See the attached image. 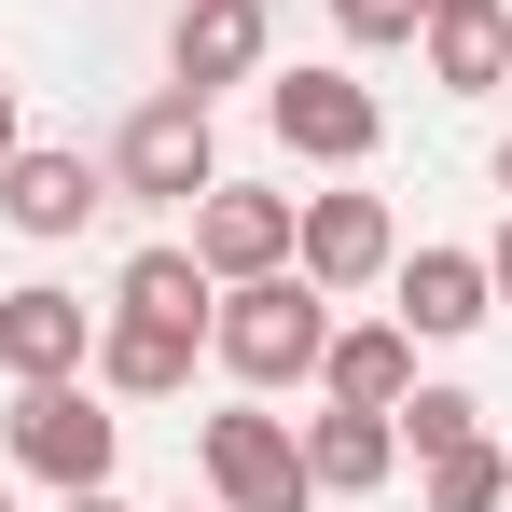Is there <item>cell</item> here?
<instances>
[{"label":"cell","mask_w":512,"mask_h":512,"mask_svg":"<svg viewBox=\"0 0 512 512\" xmlns=\"http://www.w3.org/2000/svg\"><path fill=\"white\" fill-rule=\"evenodd\" d=\"M208 346L236 388H319V346H333V291L305 263H263V277H222L208 305Z\"/></svg>","instance_id":"obj_1"},{"label":"cell","mask_w":512,"mask_h":512,"mask_svg":"<svg viewBox=\"0 0 512 512\" xmlns=\"http://www.w3.org/2000/svg\"><path fill=\"white\" fill-rule=\"evenodd\" d=\"M0 443H14V471H42V485L70 499V485H111L125 416H111V388H97V374H42V388H14Z\"/></svg>","instance_id":"obj_2"},{"label":"cell","mask_w":512,"mask_h":512,"mask_svg":"<svg viewBox=\"0 0 512 512\" xmlns=\"http://www.w3.org/2000/svg\"><path fill=\"white\" fill-rule=\"evenodd\" d=\"M208 180H222V139H208V97H139V111H125V139H111V194H125V208H194V194H208Z\"/></svg>","instance_id":"obj_3"},{"label":"cell","mask_w":512,"mask_h":512,"mask_svg":"<svg viewBox=\"0 0 512 512\" xmlns=\"http://www.w3.org/2000/svg\"><path fill=\"white\" fill-rule=\"evenodd\" d=\"M194 471H208V499L222 512H305L319 485H305V443H291V416H194Z\"/></svg>","instance_id":"obj_4"},{"label":"cell","mask_w":512,"mask_h":512,"mask_svg":"<svg viewBox=\"0 0 512 512\" xmlns=\"http://www.w3.org/2000/svg\"><path fill=\"white\" fill-rule=\"evenodd\" d=\"M263 125H277V153H305V167H374V139H388V111L360 70H277L263 84Z\"/></svg>","instance_id":"obj_5"},{"label":"cell","mask_w":512,"mask_h":512,"mask_svg":"<svg viewBox=\"0 0 512 512\" xmlns=\"http://www.w3.org/2000/svg\"><path fill=\"white\" fill-rule=\"evenodd\" d=\"M291 263H305L319 291H374V277L402 263V222H388V194H305V222H291Z\"/></svg>","instance_id":"obj_6"},{"label":"cell","mask_w":512,"mask_h":512,"mask_svg":"<svg viewBox=\"0 0 512 512\" xmlns=\"http://www.w3.org/2000/svg\"><path fill=\"white\" fill-rule=\"evenodd\" d=\"M97 208H111V167L42 153V139H14V153H0V222H14V236H42V250H56V236H84Z\"/></svg>","instance_id":"obj_7"},{"label":"cell","mask_w":512,"mask_h":512,"mask_svg":"<svg viewBox=\"0 0 512 512\" xmlns=\"http://www.w3.org/2000/svg\"><path fill=\"white\" fill-rule=\"evenodd\" d=\"M291 222H305V194L208 180V194H194V263H208V277H263V263H291Z\"/></svg>","instance_id":"obj_8"},{"label":"cell","mask_w":512,"mask_h":512,"mask_svg":"<svg viewBox=\"0 0 512 512\" xmlns=\"http://www.w3.org/2000/svg\"><path fill=\"white\" fill-rule=\"evenodd\" d=\"M84 346H97V305H84V291H56V277L0 291V374H14V388H42V374H84Z\"/></svg>","instance_id":"obj_9"},{"label":"cell","mask_w":512,"mask_h":512,"mask_svg":"<svg viewBox=\"0 0 512 512\" xmlns=\"http://www.w3.org/2000/svg\"><path fill=\"white\" fill-rule=\"evenodd\" d=\"M263 0H180V28H167V70L180 97H222V84H263Z\"/></svg>","instance_id":"obj_10"},{"label":"cell","mask_w":512,"mask_h":512,"mask_svg":"<svg viewBox=\"0 0 512 512\" xmlns=\"http://www.w3.org/2000/svg\"><path fill=\"white\" fill-rule=\"evenodd\" d=\"M388 291H402V333H416V346H471L485 319H499L485 250H416V263H388Z\"/></svg>","instance_id":"obj_11"},{"label":"cell","mask_w":512,"mask_h":512,"mask_svg":"<svg viewBox=\"0 0 512 512\" xmlns=\"http://www.w3.org/2000/svg\"><path fill=\"white\" fill-rule=\"evenodd\" d=\"M416 42H429V84H443V97L512 84V0H429Z\"/></svg>","instance_id":"obj_12"},{"label":"cell","mask_w":512,"mask_h":512,"mask_svg":"<svg viewBox=\"0 0 512 512\" xmlns=\"http://www.w3.org/2000/svg\"><path fill=\"white\" fill-rule=\"evenodd\" d=\"M291 443H305V485H319V499H374V485L402 471V429H388V416H360V402H319Z\"/></svg>","instance_id":"obj_13"},{"label":"cell","mask_w":512,"mask_h":512,"mask_svg":"<svg viewBox=\"0 0 512 512\" xmlns=\"http://www.w3.org/2000/svg\"><path fill=\"white\" fill-rule=\"evenodd\" d=\"M194 346H208V333H167V319H97L84 374L111 388V402H180V388H194Z\"/></svg>","instance_id":"obj_14"},{"label":"cell","mask_w":512,"mask_h":512,"mask_svg":"<svg viewBox=\"0 0 512 512\" xmlns=\"http://www.w3.org/2000/svg\"><path fill=\"white\" fill-rule=\"evenodd\" d=\"M402 388H416V333H402V319H360V333H346V319H333V346H319V402L388 416Z\"/></svg>","instance_id":"obj_15"},{"label":"cell","mask_w":512,"mask_h":512,"mask_svg":"<svg viewBox=\"0 0 512 512\" xmlns=\"http://www.w3.org/2000/svg\"><path fill=\"white\" fill-rule=\"evenodd\" d=\"M208 305H222V277L194 250H139L111 277V319H167V333H208Z\"/></svg>","instance_id":"obj_16"},{"label":"cell","mask_w":512,"mask_h":512,"mask_svg":"<svg viewBox=\"0 0 512 512\" xmlns=\"http://www.w3.org/2000/svg\"><path fill=\"white\" fill-rule=\"evenodd\" d=\"M416 499H429V512H499V499H512V457H499V429H471V443L416 457Z\"/></svg>","instance_id":"obj_17"},{"label":"cell","mask_w":512,"mask_h":512,"mask_svg":"<svg viewBox=\"0 0 512 512\" xmlns=\"http://www.w3.org/2000/svg\"><path fill=\"white\" fill-rule=\"evenodd\" d=\"M388 429H402V457H443V443H471V429H485V402H471V388H402Z\"/></svg>","instance_id":"obj_18"},{"label":"cell","mask_w":512,"mask_h":512,"mask_svg":"<svg viewBox=\"0 0 512 512\" xmlns=\"http://www.w3.org/2000/svg\"><path fill=\"white\" fill-rule=\"evenodd\" d=\"M416 14L429 0H333V28L360 42V56H374V42H416Z\"/></svg>","instance_id":"obj_19"},{"label":"cell","mask_w":512,"mask_h":512,"mask_svg":"<svg viewBox=\"0 0 512 512\" xmlns=\"http://www.w3.org/2000/svg\"><path fill=\"white\" fill-rule=\"evenodd\" d=\"M485 291H499V305H512V222H499V250H485Z\"/></svg>","instance_id":"obj_20"},{"label":"cell","mask_w":512,"mask_h":512,"mask_svg":"<svg viewBox=\"0 0 512 512\" xmlns=\"http://www.w3.org/2000/svg\"><path fill=\"white\" fill-rule=\"evenodd\" d=\"M14 139H28V111H14V70H0V153H14Z\"/></svg>","instance_id":"obj_21"},{"label":"cell","mask_w":512,"mask_h":512,"mask_svg":"<svg viewBox=\"0 0 512 512\" xmlns=\"http://www.w3.org/2000/svg\"><path fill=\"white\" fill-rule=\"evenodd\" d=\"M56 512H125V499H111V485H70V499H56Z\"/></svg>","instance_id":"obj_22"},{"label":"cell","mask_w":512,"mask_h":512,"mask_svg":"<svg viewBox=\"0 0 512 512\" xmlns=\"http://www.w3.org/2000/svg\"><path fill=\"white\" fill-rule=\"evenodd\" d=\"M499 194H512V139H499Z\"/></svg>","instance_id":"obj_23"},{"label":"cell","mask_w":512,"mask_h":512,"mask_svg":"<svg viewBox=\"0 0 512 512\" xmlns=\"http://www.w3.org/2000/svg\"><path fill=\"white\" fill-rule=\"evenodd\" d=\"M499 457H512V416H499Z\"/></svg>","instance_id":"obj_24"},{"label":"cell","mask_w":512,"mask_h":512,"mask_svg":"<svg viewBox=\"0 0 512 512\" xmlns=\"http://www.w3.org/2000/svg\"><path fill=\"white\" fill-rule=\"evenodd\" d=\"M208 512H222V499H208Z\"/></svg>","instance_id":"obj_25"},{"label":"cell","mask_w":512,"mask_h":512,"mask_svg":"<svg viewBox=\"0 0 512 512\" xmlns=\"http://www.w3.org/2000/svg\"><path fill=\"white\" fill-rule=\"evenodd\" d=\"M0 512H14V499H0Z\"/></svg>","instance_id":"obj_26"}]
</instances>
